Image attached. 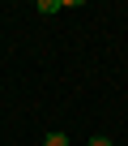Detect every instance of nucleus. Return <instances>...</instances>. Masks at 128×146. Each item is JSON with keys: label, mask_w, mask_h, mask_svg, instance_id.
I'll list each match as a JSON object with an SVG mask.
<instances>
[{"label": "nucleus", "mask_w": 128, "mask_h": 146, "mask_svg": "<svg viewBox=\"0 0 128 146\" xmlns=\"http://www.w3.org/2000/svg\"><path fill=\"white\" fill-rule=\"evenodd\" d=\"M43 146H69V137H64V133H47V137H43Z\"/></svg>", "instance_id": "obj_1"}, {"label": "nucleus", "mask_w": 128, "mask_h": 146, "mask_svg": "<svg viewBox=\"0 0 128 146\" xmlns=\"http://www.w3.org/2000/svg\"><path fill=\"white\" fill-rule=\"evenodd\" d=\"M90 146H111V137H107V133H94V137H90Z\"/></svg>", "instance_id": "obj_2"}]
</instances>
